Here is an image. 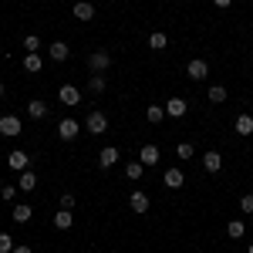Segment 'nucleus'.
Returning a JSON list of instances; mask_svg holds the SVG:
<instances>
[{"instance_id": "obj_5", "label": "nucleus", "mask_w": 253, "mask_h": 253, "mask_svg": "<svg viewBox=\"0 0 253 253\" xmlns=\"http://www.w3.org/2000/svg\"><path fill=\"white\" fill-rule=\"evenodd\" d=\"M78 132H81V125L75 122V118H61V125H58V138H61V142L78 138Z\"/></svg>"}, {"instance_id": "obj_13", "label": "nucleus", "mask_w": 253, "mask_h": 253, "mask_svg": "<svg viewBox=\"0 0 253 253\" xmlns=\"http://www.w3.org/2000/svg\"><path fill=\"white\" fill-rule=\"evenodd\" d=\"M115 162H118V149L115 145H105V149L98 152V166H101V169H112Z\"/></svg>"}, {"instance_id": "obj_36", "label": "nucleus", "mask_w": 253, "mask_h": 253, "mask_svg": "<svg viewBox=\"0 0 253 253\" xmlns=\"http://www.w3.org/2000/svg\"><path fill=\"white\" fill-rule=\"evenodd\" d=\"M247 253H253V243H250V247H247Z\"/></svg>"}, {"instance_id": "obj_33", "label": "nucleus", "mask_w": 253, "mask_h": 253, "mask_svg": "<svg viewBox=\"0 0 253 253\" xmlns=\"http://www.w3.org/2000/svg\"><path fill=\"white\" fill-rule=\"evenodd\" d=\"M61 210H75V193H64V196H61Z\"/></svg>"}, {"instance_id": "obj_35", "label": "nucleus", "mask_w": 253, "mask_h": 253, "mask_svg": "<svg viewBox=\"0 0 253 253\" xmlns=\"http://www.w3.org/2000/svg\"><path fill=\"white\" fill-rule=\"evenodd\" d=\"M233 0H213V7H230Z\"/></svg>"}, {"instance_id": "obj_29", "label": "nucleus", "mask_w": 253, "mask_h": 253, "mask_svg": "<svg viewBox=\"0 0 253 253\" xmlns=\"http://www.w3.org/2000/svg\"><path fill=\"white\" fill-rule=\"evenodd\" d=\"M175 156L182 159V162H186V159H193V156H196L193 142H179V145H175Z\"/></svg>"}, {"instance_id": "obj_14", "label": "nucleus", "mask_w": 253, "mask_h": 253, "mask_svg": "<svg viewBox=\"0 0 253 253\" xmlns=\"http://www.w3.org/2000/svg\"><path fill=\"white\" fill-rule=\"evenodd\" d=\"M47 58H51V61H68V58H71V47H68L64 41H54V44L47 47Z\"/></svg>"}, {"instance_id": "obj_34", "label": "nucleus", "mask_w": 253, "mask_h": 253, "mask_svg": "<svg viewBox=\"0 0 253 253\" xmlns=\"http://www.w3.org/2000/svg\"><path fill=\"white\" fill-rule=\"evenodd\" d=\"M14 253H34V250H31L27 243H20V247H14Z\"/></svg>"}, {"instance_id": "obj_16", "label": "nucleus", "mask_w": 253, "mask_h": 253, "mask_svg": "<svg viewBox=\"0 0 253 253\" xmlns=\"http://www.w3.org/2000/svg\"><path fill=\"white\" fill-rule=\"evenodd\" d=\"M10 216H14V223H31V216H34V206H27V203H17V206L10 210Z\"/></svg>"}, {"instance_id": "obj_26", "label": "nucleus", "mask_w": 253, "mask_h": 253, "mask_svg": "<svg viewBox=\"0 0 253 253\" xmlns=\"http://www.w3.org/2000/svg\"><path fill=\"white\" fill-rule=\"evenodd\" d=\"M226 233H230V240H243V236H247V226H243L240 219H230V223H226Z\"/></svg>"}, {"instance_id": "obj_6", "label": "nucleus", "mask_w": 253, "mask_h": 253, "mask_svg": "<svg viewBox=\"0 0 253 253\" xmlns=\"http://www.w3.org/2000/svg\"><path fill=\"white\" fill-rule=\"evenodd\" d=\"M58 101H61V105H68V108H75V105H81V91L75 88V84H61Z\"/></svg>"}, {"instance_id": "obj_24", "label": "nucleus", "mask_w": 253, "mask_h": 253, "mask_svg": "<svg viewBox=\"0 0 253 253\" xmlns=\"http://www.w3.org/2000/svg\"><path fill=\"white\" fill-rule=\"evenodd\" d=\"M206 98H210L213 105H223V101H226V84H210Z\"/></svg>"}, {"instance_id": "obj_20", "label": "nucleus", "mask_w": 253, "mask_h": 253, "mask_svg": "<svg viewBox=\"0 0 253 253\" xmlns=\"http://www.w3.org/2000/svg\"><path fill=\"white\" fill-rule=\"evenodd\" d=\"M41 68H44V58H41V54H24V71L41 75Z\"/></svg>"}, {"instance_id": "obj_37", "label": "nucleus", "mask_w": 253, "mask_h": 253, "mask_svg": "<svg viewBox=\"0 0 253 253\" xmlns=\"http://www.w3.org/2000/svg\"><path fill=\"white\" fill-rule=\"evenodd\" d=\"M0 95H3V81H0Z\"/></svg>"}, {"instance_id": "obj_1", "label": "nucleus", "mask_w": 253, "mask_h": 253, "mask_svg": "<svg viewBox=\"0 0 253 253\" xmlns=\"http://www.w3.org/2000/svg\"><path fill=\"white\" fill-rule=\"evenodd\" d=\"M108 68H112V54L108 51H91L88 54V71L91 75H105Z\"/></svg>"}, {"instance_id": "obj_11", "label": "nucleus", "mask_w": 253, "mask_h": 253, "mask_svg": "<svg viewBox=\"0 0 253 253\" xmlns=\"http://www.w3.org/2000/svg\"><path fill=\"white\" fill-rule=\"evenodd\" d=\"M189 112V101L186 98H172V101H166V115L169 118H182Z\"/></svg>"}, {"instance_id": "obj_38", "label": "nucleus", "mask_w": 253, "mask_h": 253, "mask_svg": "<svg viewBox=\"0 0 253 253\" xmlns=\"http://www.w3.org/2000/svg\"><path fill=\"white\" fill-rule=\"evenodd\" d=\"M0 203H3V199H0Z\"/></svg>"}, {"instance_id": "obj_18", "label": "nucleus", "mask_w": 253, "mask_h": 253, "mask_svg": "<svg viewBox=\"0 0 253 253\" xmlns=\"http://www.w3.org/2000/svg\"><path fill=\"white\" fill-rule=\"evenodd\" d=\"M54 226H58V230H71V226H75V213H71V210H58V213H54Z\"/></svg>"}, {"instance_id": "obj_12", "label": "nucleus", "mask_w": 253, "mask_h": 253, "mask_svg": "<svg viewBox=\"0 0 253 253\" xmlns=\"http://www.w3.org/2000/svg\"><path fill=\"white\" fill-rule=\"evenodd\" d=\"M233 132H236V135H253V115H250V112L236 115V122H233Z\"/></svg>"}, {"instance_id": "obj_8", "label": "nucleus", "mask_w": 253, "mask_h": 253, "mask_svg": "<svg viewBox=\"0 0 253 253\" xmlns=\"http://www.w3.org/2000/svg\"><path fill=\"white\" fill-rule=\"evenodd\" d=\"M128 210L138 213V216H145V213H149V196L142 193V189H135V193L128 196Z\"/></svg>"}, {"instance_id": "obj_17", "label": "nucleus", "mask_w": 253, "mask_h": 253, "mask_svg": "<svg viewBox=\"0 0 253 253\" xmlns=\"http://www.w3.org/2000/svg\"><path fill=\"white\" fill-rule=\"evenodd\" d=\"M17 189H24V193H34V189H38V175L31 172V169H24V172H20V179H17Z\"/></svg>"}, {"instance_id": "obj_21", "label": "nucleus", "mask_w": 253, "mask_h": 253, "mask_svg": "<svg viewBox=\"0 0 253 253\" xmlns=\"http://www.w3.org/2000/svg\"><path fill=\"white\" fill-rule=\"evenodd\" d=\"M145 118H149V125H162L166 108H162V105H145Z\"/></svg>"}, {"instance_id": "obj_10", "label": "nucleus", "mask_w": 253, "mask_h": 253, "mask_svg": "<svg viewBox=\"0 0 253 253\" xmlns=\"http://www.w3.org/2000/svg\"><path fill=\"white\" fill-rule=\"evenodd\" d=\"M7 162H10V169H17V172H24V169H31V156H27L24 149H14V152L7 156Z\"/></svg>"}, {"instance_id": "obj_9", "label": "nucleus", "mask_w": 253, "mask_h": 253, "mask_svg": "<svg viewBox=\"0 0 253 253\" xmlns=\"http://www.w3.org/2000/svg\"><path fill=\"white\" fill-rule=\"evenodd\" d=\"M159 159H162V152H159V145H142V152H138V162L149 169V166H159Z\"/></svg>"}, {"instance_id": "obj_27", "label": "nucleus", "mask_w": 253, "mask_h": 253, "mask_svg": "<svg viewBox=\"0 0 253 253\" xmlns=\"http://www.w3.org/2000/svg\"><path fill=\"white\" fill-rule=\"evenodd\" d=\"M24 47H27V54H41V47H44V44H41L38 34H27V38H24Z\"/></svg>"}, {"instance_id": "obj_32", "label": "nucleus", "mask_w": 253, "mask_h": 253, "mask_svg": "<svg viewBox=\"0 0 253 253\" xmlns=\"http://www.w3.org/2000/svg\"><path fill=\"white\" fill-rule=\"evenodd\" d=\"M0 253H14V240H10V233H0Z\"/></svg>"}, {"instance_id": "obj_31", "label": "nucleus", "mask_w": 253, "mask_h": 253, "mask_svg": "<svg viewBox=\"0 0 253 253\" xmlns=\"http://www.w3.org/2000/svg\"><path fill=\"white\" fill-rule=\"evenodd\" d=\"M240 213H247V216L253 213V193H247V196H240Z\"/></svg>"}, {"instance_id": "obj_2", "label": "nucleus", "mask_w": 253, "mask_h": 253, "mask_svg": "<svg viewBox=\"0 0 253 253\" xmlns=\"http://www.w3.org/2000/svg\"><path fill=\"white\" fill-rule=\"evenodd\" d=\"M84 128H88L91 135H105V132H108V118H105V112H88Z\"/></svg>"}, {"instance_id": "obj_25", "label": "nucleus", "mask_w": 253, "mask_h": 253, "mask_svg": "<svg viewBox=\"0 0 253 253\" xmlns=\"http://www.w3.org/2000/svg\"><path fill=\"white\" fill-rule=\"evenodd\" d=\"M88 88H91V95H101V91L108 88V81H105V75H88Z\"/></svg>"}, {"instance_id": "obj_3", "label": "nucleus", "mask_w": 253, "mask_h": 253, "mask_svg": "<svg viewBox=\"0 0 253 253\" xmlns=\"http://www.w3.org/2000/svg\"><path fill=\"white\" fill-rule=\"evenodd\" d=\"M186 78L189 81H206L210 78V64H206L203 58H193L189 64H186Z\"/></svg>"}, {"instance_id": "obj_30", "label": "nucleus", "mask_w": 253, "mask_h": 253, "mask_svg": "<svg viewBox=\"0 0 253 253\" xmlns=\"http://www.w3.org/2000/svg\"><path fill=\"white\" fill-rule=\"evenodd\" d=\"M142 172H145V166H142V162H128V166H125V175H128L132 182H135V179H142Z\"/></svg>"}, {"instance_id": "obj_7", "label": "nucleus", "mask_w": 253, "mask_h": 253, "mask_svg": "<svg viewBox=\"0 0 253 253\" xmlns=\"http://www.w3.org/2000/svg\"><path fill=\"white\" fill-rule=\"evenodd\" d=\"M162 186H166V189H182V186H186L182 169H166V172H162Z\"/></svg>"}, {"instance_id": "obj_39", "label": "nucleus", "mask_w": 253, "mask_h": 253, "mask_svg": "<svg viewBox=\"0 0 253 253\" xmlns=\"http://www.w3.org/2000/svg\"><path fill=\"white\" fill-rule=\"evenodd\" d=\"M250 115H253V112H250Z\"/></svg>"}, {"instance_id": "obj_19", "label": "nucleus", "mask_w": 253, "mask_h": 253, "mask_svg": "<svg viewBox=\"0 0 253 253\" xmlns=\"http://www.w3.org/2000/svg\"><path fill=\"white\" fill-rule=\"evenodd\" d=\"M75 17H78V20H91V17H95V3L78 0V3H75Z\"/></svg>"}, {"instance_id": "obj_23", "label": "nucleus", "mask_w": 253, "mask_h": 253, "mask_svg": "<svg viewBox=\"0 0 253 253\" xmlns=\"http://www.w3.org/2000/svg\"><path fill=\"white\" fill-rule=\"evenodd\" d=\"M149 47H152V51H166V47H169V38H166L162 31H152V34H149Z\"/></svg>"}, {"instance_id": "obj_28", "label": "nucleus", "mask_w": 253, "mask_h": 253, "mask_svg": "<svg viewBox=\"0 0 253 253\" xmlns=\"http://www.w3.org/2000/svg\"><path fill=\"white\" fill-rule=\"evenodd\" d=\"M0 199H3V203H14V199H17V186H14V182H3V186H0Z\"/></svg>"}, {"instance_id": "obj_15", "label": "nucleus", "mask_w": 253, "mask_h": 253, "mask_svg": "<svg viewBox=\"0 0 253 253\" xmlns=\"http://www.w3.org/2000/svg\"><path fill=\"white\" fill-rule=\"evenodd\" d=\"M203 169H206V172H219V169H223V156H219V152H206V156H203Z\"/></svg>"}, {"instance_id": "obj_4", "label": "nucleus", "mask_w": 253, "mask_h": 253, "mask_svg": "<svg viewBox=\"0 0 253 253\" xmlns=\"http://www.w3.org/2000/svg\"><path fill=\"white\" fill-rule=\"evenodd\" d=\"M20 132H24V125H20V118H17V115H0V135L17 138Z\"/></svg>"}, {"instance_id": "obj_22", "label": "nucleus", "mask_w": 253, "mask_h": 253, "mask_svg": "<svg viewBox=\"0 0 253 253\" xmlns=\"http://www.w3.org/2000/svg\"><path fill=\"white\" fill-rule=\"evenodd\" d=\"M27 115H31V118H38V122H41V118L47 115V105H44L41 98H34V101H27Z\"/></svg>"}]
</instances>
